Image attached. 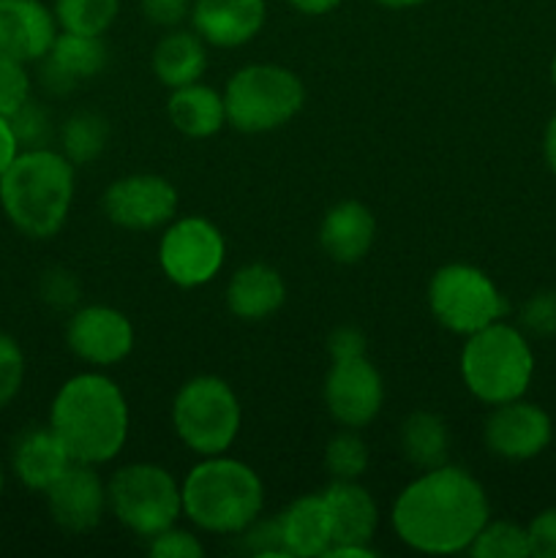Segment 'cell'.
I'll return each mask as SVG.
<instances>
[{"mask_svg": "<svg viewBox=\"0 0 556 558\" xmlns=\"http://www.w3.org/2000/svg\"><path fill=\"white\" fill-rule=\"evenodd\" d=\"M488 518L491 501L480 480L452 463L418 474L396 496L390 512L396 537L428 556L467 554Z\"/></svg>", "mask_w": 556, "mask_h": 558, "instance_id": "cell-1", "label": "cell"}, {"mask_svg": "<svg viewBox=\"0 0 556 558\" xmlns=\"http://www.w3.org/2000/svg\"><path fill=\"white\" fill-rule=\"evenodd\" d=\"M129 401L101 371H82L60 385L49 407V428L74 463L104 466L129 441Z\"/></svg>", "mask_w": 556, "mask_h": 558, "instance_id": "cell-2", "label": "cell"}, {"mask_svg": "<svg viewBox=\"0 0 556 558\" xmlns=\"http://www.w3.org/2000/svg\"><path fill=\"white\" fill-rule=\"evenodd\" d=\"M76 167L52 147H27L0 178V207L16 232L47 240L63 229L71 213Z\"/></svg>", "mask_w": 556, "mask_h": 558, "instance_id": "cell-3", "label": "cell"}, {"mask_svg": "<svg viewBox=\"0 0 556 558\" xmlns=\"http://www.w3.org/2000/svg\"><path fill=\"white\" fill-rule=\"evenodd\" d=\"M183 515L207 534L234 537L243 534L265 507V485L245 461L207 456L180 483Z\"/></svg>", "mask_w": 556, "mask_h": 558, "instance_id": "cell-4", "label": "cell"}, {"mask_svg": "<svg viewBox=\"0 0 556 558\" xmlns=\"http://www.w3.org/2000/svg\"><path fill=\"white\" fill-rule=\"evenodd\" d=\"M534 376V352L527 332L505 319L467 336L461 349V379L469 396L485 407L527 396Z\"/></svg>", "mask_w": 556, "mask_h": 558, "instance_id": "cell-5", "label": "cell"}, {"mask_svg": "<svg viewBox=\"0 0 556 558\" xmlns=\"http://www.w3.org/2000/svg\"><path fill=\"white\" fill-rule=\"evenodd\" d=\"M303 104V80L278 63L243 65L223 87L227 123L243 134H267L292 123Z\"/></svg>", "mask_w": 556, "mask_h": 558, "instance_id": "cell-6", "label": "cell"}, {"mask_svg": "<svg viewBox=\"0 0 556 558\" xmlns=\"http://www.w3.org/2000/svg\"><path fill=\"white\" fill-rule=\"evenodd\" d=\"M243 407L227 379L202 374L180 385L172 401V428L194 456L229 452L240 434Z\"/></svg>", "mask_w": 556, "mask_h": 558, "instance_id": "cell-7", "label": "cell"}, {"mask_svg": "<svg viewBox=\"0 0 556 558\" xmlns=\"http://www.w3.org/2000/svg\"><path fill=\"white\" fill-rule=\"evenodd\" d=\"M107 505L114 521L136 537H156L183 515L180 483L158 463L136 461L107 480Z\"/></svg>", "mask_w": 556, "mask_h": 558, "instance_id": "cell-8", "label": "cell"}, {"mask_svg": "<svg viewBox=\"0 0 556 558\" xmlns=\"http://www.w3.org/2000/svg\"><path fill=\"white\" fill-rule=\"evenodd\" d=\"M428 308L445 330L467 338L505 319L507 300L488 272L467 262H450L431 276Z\"/></svg>", "mask_w": 556, "mask_h": 558, "instance_id": "cell-9", "label": "cell"}, {"mask_svg": "<svg viewBox=\"0 0 556 558\" xmlns=\"http://www.w3.org/2000/svg\"><path fill=\"white\" fill-rule=\"evenodd\" d=\"M227 240L202 216L172 218L158 240V267L180 289H200L221 272Z\"/></svg>", "mask_w": 556, "mask_h": 558, "instance_id": "cell-10", "label": "cell"}, {"mask_svg": "<svg viewBox=\"0 0 556 558\" xmlns=\"http://www.w3.org/2000/svg\"><path fill=\"white\" fill-rule=\"evenodd\" d=\"M104 216L125 232H156L178 213V191L161 174H125L101 196Z\"/></svg>", "mask_w": 556, "mask_h": 558, "instance_id": "cell-11", "label": "cell"}, {"mask_svg": "<svg viewBox=\"0 0 556 558\" xmlns=\"http://www.w3.org/2000/svg\"><path fill=\"white\" fill-rule=\"evenodd\" d=\"M322 396H325L327 412L341 428L360 430L374 423L376 414L382 412L385 381H382L379 368L365 354L363 357L333 360Z\"/></svg>", "mask_w": 556, "mask_h": 558, "instance_id": "cell-12", "label": "cell"}, {"mask_svg": "<svg viewBox=\"0 0 556 558\" xmlns=\"http://www.w3.org/2000/svg\"><path fill=\"white\" fill-rule=\"evenodd\" d=\"M65 343L90 368H112L134 349V325L112 305H82L65 325Z\"/></svg>", "mask_w": 556, "mask_h": 558, "instance_id": "cell-13", "label": "cell"}, {"mask_svg": "<svg viewBox=\"0 0 556 558\" xmlns=\"http://www.w3.org/2000/svg\"><path fill=\"white\" fill-rule=\"evenodd\" d=\"M551 436L554 423L548 412L523 398L491 409L483 428L485 447L505 461H532L551 445Z\"/></svg>", "mask_w": 556, "mask_h": 558, "instance_id": "cell-14", "label": "cell"}, {"mask_svg": "<svg viewBox=\"0 0 556 558\" xmlns=\"http://www.w3.org/2000/svg\"><path fill=\"white\" fill-rule=\"evenodd\" d=\"M96 469L98 466H90V463H71L63 477L44 494L49 515L63 532H93L101 523L104 512L109 510L107 483Z\"/></svg>", "mask_w": 556, "mask_h": 558, "instance_id": "cell-15", "label": "cell"}, {"mask_svg": "<svg viewBox=\"0 0 556 558\" xmlns=\"http://www.w3.org/2000/svg\"><path fill=\"white\" fill-rule=\"evenodd\" d=\"M189 20L207 47L234 49L259 36L267 0H191Z\"/></svg>", "mask_w": 556, "mask_h": 558, "instance_id": "cell-16", "label": "cell"}, {"mask_svg": "<svg viewBox=\"0 0 556 558\" xmlns=\"http://www.w3.org/2000/svg\"><path fill=\"white\" fill-rule=\"evenodd\" d=\"M55 11L41 0H0V54L38 63L58 38Z\"/></svg>", "mask_w": 556, "mask_h": 558, "instance_id": "cell-17", "label": "cell"}, {"mask_svg": "<svg viewBox=\"0 0 556 558\" xmlns=\"http://www.w3.org/2000/svg\"><path fill=\"white\" fill-rule=\"evenodd\" d=\"M107 58L109 52L101 36H80V33L60 31L49 52L38 60L44 90L55 93V96L74 90L80 82L101 74Z\"/></svg>", "mask_w": 556, "mask_h": 558, "instance_id": "cell-18", "label": "cell"}, {"mask_svg": "<svg viewBox=\"0 0 556 558\" xmlns=\"http://www.w3.org/2000/svg\"><path fill=\"white\" fill-rule=\"evenodd\" d=\"M376 238V218L358 199L336 202L319 223V245L338 265H354L371 251Z\"/></svg>", "mask_w": 556, "mask_h": 558, "instance_id": "cell-19", "label": "cell"}, {"mask_svg": "<svg viewBox=\"0 0 556 558\" xmlns=\"http://www.w3.org/2000/svg\"><path fill=\"white\" fill-rule=\"evenodd\" d=\"M71 456L52 428H27L11 450V472L27 490L47 494L71 466Z\"/></svg>", "mask_w": 556, "mask_h": 558, "instance_id": "cell-20", "label": "cell"}, {"mask_svg": "<svg viewBox=\"0 0 556 558\" xmlns=\"http://www.w3.org/2000/svg\"><path fill=\"white\" fill-rule=\"evenodd\" d=\"M287 300V283L276 267L265 262H251L234 270L227 283L229 314L243 322H265Z\"/></svg>", "mask_w": 556, "mask_h": 558, "instance_id": "cell-21", "label": "cell"}, {"mask_svg": "<svg viewBox=\"0 0 556 558\" xmlns=\"http://www.w3.org/2000/svg\"><path fill=\"white\" fill-rule=\"evenodd\" d=\"M333 523V545L371 543L379 526V507L358 480H333L325 490Z\"/></svg>", "mask_w": 556, "mask_h": 558, "instance_id": "cell-22", "label": "cell"}, {"mask_svg": "<svg viewBox=\"0 0 556 558\" xmlns=\"http://www.w3.org/2000/svg\"><path fill=\"white\" fill-rule=\"evenodd\" d=\"M283 550L289 558H322L333 545V523L325 496L309 494L294 499L278 515Z\"/></svg>", "mask_w": 556, "mask_h": 558, "instance_id": "cell-23", "label": "cell"}, {"mask_svg": "<svg viewBox=\"0 0 556 558\" xmlns=\"http://www.w3.org/2000/svg\"><path fill=\"white\" fill-rule=\"evenodd\" d=\"M150 63L156 80L169 90L191 85V82H200L207 71V44L194 27L191 31L172 27L158 38Z\"/></svg>", "mask_w": 556, "mask_h": 558, "instance_id": "cell-24", "label": "cell"}, {"mask_svg": "<svg viewBox=\"0 0 556 558\" xmlns=\"http://www.w3.org/2000/svg\"><path fill=\"white\" fill-rule=\"evenodd\" d=\"M169 123L189 140H210L227 125L223 93L205 82L174 87L167 101Z\"/></svg>", "mask_w": 556, "mask_h": 558, "instance_id": "cell-25", "label": "cell"}, {"mask_svg": "<svg viewBox=\"0 0 556 558\" xmlns=\"http://www.w3.org/2000/svg\"><path fill=\"white\" fill-rule=\"evenodd\" d=\"M401 450L403 458L420 472L442 466L447 463V452H450L447 423L436 412L418 409L401 423Z\"/></svg>", "mask_w": 556, "mask_h": 558, "instance_id": "cell-26", "label": "cell"}, {"mask_svg": "<svg viewBox=\"0 0 556 558\" xmlns=\"http://www.w3.org/2000/svg\"><path fill=\"white\" fill-rule=\"evenodd\" d=\"M109 142V125L107 118L90 109H80L71 118H65L63 129H60V153L69 158L74 167H85L93 163Z\"/></svg>", "mask_w": 556, "mask_h": 558, "instance_id": "cell-27", "label": "cell"}, {"mask_svg": "<svg viewBox=\"0 0 556 558\" xmlns=\"http://www.w3.org/2000/svg\"><path fill=\"white\" fill-rule=\"evenodd\" d=\"M58 27L80 36H104L120 14V0H55Z\"/></svg>", "mask_w": 556, "mask_h": 558, "instance_id": "cell-28", "label": "cell"}, {"mask_svg": "<svg viewBox=\"0 0 556 558\" xmlns=\"http://www.w3.org/2000/svg\"><path fill=\"white\" fill-rule=\"evenodd\" d=\"M469 556L474 558H527L529 550L527 526H518L512 521H491L480 529L474 543L469 545Z\"/></svg>", "mask_w": 556, "mask_h": 558, "instance_id": "cell-29", "label": "cell"}, {"mask_svg": "<svg viewBox=\"0 0 556 558\" xmlns=\"http://www.w3.org/2000/svg\"><path fill=\"white\" fill-rule=\"evenodd\" d=\"M325 469L333 480H360L368 469V445L358 428H341L325 447Z\"/></svg>", "mask_w": 556, "mask_h": 558, "instance_id": "cell-30", "label": "cell"}, {"mask_svg": "<svg viewBox=\"0 0 556 558\" xmlns=\"http://www.w3.org/2000/svg\"><path fill=\"white\" fill-rule=\"evenodd\" d=\"M11 131L16 136V145L20 150H27V147H49V140H52V118H49L47 109L38 101H27L25 107L16 109L9 118Z\"/></svg>", "mask_w": 556, "mask_h": 558, "instance_id": "cell-31", "label": "cell"}, {"mask_svg": "<svg viewBox=\"0 0 556 558\" xmlns=\"http://www.w3.org/2000/svg\"><path fill=\"white\" fill-rule=\"evenodd\" d=\"M31 74L27 63L0 54V118L9 120L16 109L31 101Z\"/></svg>", "mask_w": 556, "mask_h": 558, "instance_id": "cell-32", "label": "cell"}, {"mask_svg": "<svg viewBox=\"0 0 556 558\" xmlns=\"http://www.w3.org/2000/svg\"><path fill=\"white\" fill-rule=\"evenodd\" d=\"M25 381V352L14 336L0 332V409L9 407Z\"/></svg>", "mask_w": 556, "mask_h": 558, "instance_id": "cell-33", "label": "cell"}, {"mask_svg": "<svg viewBox=\"0 0 556 558\" xmlns=\"http://www.w3.org/2000/svg\"><path fill=\"white\" fill-rule=\"evenodd\" d=\"M147 554L153 558H202L205 556V545L189 529H180L178 523L164 529L161 534L147 539Z\"/></svg>", "mask_w": 556, "mask_h": 558, "instance_id": "cell-34", "label": "cell"}, {"mask_svg": "<svg viewBox=\"0 0 556 558\" xmlns=\"http://www.w3.org/2000/svg\"><path fill=\"white\" fill-rule=\"evenodd\" d=\"M521 330L532 336H554L556 332V292H537L523 303Z\"/></svg>", "mask_w": 556, "mask_h": 558, "instance_id": "cell-35", "label": "cell"}, {"mask_svg": "<svg viewBox=\"0 0 556 558\" xmlns=\"http://www.w3.org/2000/svg\"><path fill=\"white\" fill-rule=\"evenodd\" d=\"M245 548L259 558H289L283 550L281 532H278V518L276 521H259L256 518L249 529L243 532Z\"/></svg>", "mask_w": 556, "mask_h": 558, "instance_id": "cell-36", "label": "cell"}, {"mask_svg": "<svg viewBox=\"0 0 556 558\" xmlns=\"http://www.w3.org/2000/svg\"><path fill=\"white\" fill-rule=\"evenodd\" d=\"M41 298L52 308H71V305H76V298H80V283H76V278L69 270L55 267V270L44 272Z\"/></svg>", "mask_w": 556, "mask_h": 558, "instance_id": "cell-37", "label": "cell"}, {"mask_svg": "<svg viewBox=\"0 0 556 558\" xmlns=\"http://www.w3.org/2000/svg\"><path fill=\"white\" fill-rule=\"evenodd\" d=\"M529 550L537 558H556V507L537 512L527 526Z\"/></svg>", "mask_w": 556, "mask_h": 558, "instance_id": "cell-38", "label": "cell"}, {"mask_svg": "<svg viewBox=\"0 0 556 558\" xmlns=\"http://www.w3.org/2000/svg\"><path fill=\"white\" fill-rule=\"evenodd\" d=\"M142 16L156 27L172 31L191 16V0H142Z\"/></svg>", "mask_w": 556, "mask_h": 558, "instance_id": "cell-39", "label": "cell"}, {"mask_svg": "<svg viewBox=\"0 0 556 558\" xmlns=\"http://www.w3.org/2000/svg\"><path fill=\"white\" fill-rule=\"evenodd\" d=\"M327 352L333 360H349L363 357L365 354V336L352 325H341L330 332L327 338Z\"/></svg>", "mask_w": 556, "mask_h": 558, "instance_id": "cell-40", "label": "cell"}, {"mask_svg": "<svg viewBox=\"0 0 556 558\" xmlns=\"http://www.w3.org/2000/svg\"><path fill=\"white\" fill-rule=\"evenodd\" d=\"M16 153H20V145H16L11 123L5 118H0V178H3V172L9 169V163L14 161Z\"/></svg>", "mask_w": 556, "mask_h": 558, "instance_id": "cell-41", "label": "cell"}, {"mask_svg": "<svg viewBox=\"0 0 556 558\" xmlns=\"http://www.w3.org/2000/svg\"><path fill=\"white\" fill-rule=\"evenodd\" d=\"M376 548L371 543H347V545H330L325 558H376Z\"/></svg>", "mask_w": 556, "mask_h": 558, "instance_id": "cell-42", "label": "cell"}, {"mask_svg": "<svg viewBox=\"0 0 556 558\" xmlns=\"http://www.w3.org/2000/svg\"><path fill=\"white\" fill-rule=\"evenodd\" d=\"M287 3L305 16H322L336 11L343 0H287Z\"/></svg>", "mask_w": 556, "mask_h": 558, "instance_id": "cell-43", "label": "cell"}, {"mask_svg": "<svg viewBox=\"0 0 556 558\" xmlns=\"http://www.w3.org/2000/svg\"><path fill=\"white\" fill-rule=\"evenodd\" d=\"M543 156H545V163H548L551 172L556 174V112L551 114L548 125H545V134H543Z\"/></svg>", "mask_w": 556, "mask_h": 558, "instance_id": "cell-44", "label": "cell"}, {"mask_svg": "<svg viewBox=\"0 0 556 558\" xmlns=\"http://www.w3.org/2000/svg\"><path fill=\"white\" fill-rule=\"evenodd\" d=\"M379 3L382 9H392V11H403V9H418V5L428 3V0H374Z\"/></svg>", "mask_w": 556, "mask_h": 558, "instance_id": "cell-45", "label": "cell"}, {"mask_svg": "<svg viewBox=\"0 0 556 558\" xmlns=\"http://www.w3.org/2000/svg\"><path fill=\"white\" fill-rule=\"evenodd\" d=\"M551 82L556 85V54H554V60H551Z\"/></svg>", "mask_w": 556, "mask_h": 558, "instance_id": "cell-46", "label": "cell"}, {"mask_svg": "<svg viewBox=\"0 0 556 558\" xmlns=\"http://www.w3.org/2000/svg\"><path fill=\"white\" fill-rule=\"evenodd\" d=\"M5 488V472H3V463H0V494H3Z\"/></svg>", "mask_w": 556, "mask_h": 558, "instance_id": "cell-47", "label": "cell"}]
</instances>
